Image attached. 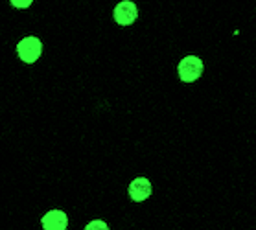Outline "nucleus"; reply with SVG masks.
Returning a JSON list of instances; mask_svg holds the SVG:
<instances>
[{"label": "nucleus", "instance_id": "1", "mask_svg": "<svg viewBox=\"0 0 256 230\" xmlns=\"http://www.w3.org/2000/svg\"><path fill=\"white\" fill-rule=\"evenodd\" d=\"M17 54L20 61L26 64H34L37 59L41 58L42 54V42L37 37L30 35V37H24L20 42L17 44Z\"/></svg>", "mask_w": 256, "mask_h": 230}, {"label": "nucleus", "instance_id": "5", "mask_svg": "<svg viewBox=\"0 0 256 230\" xmlns=\"http://www.w3.org/2000/svg\"><path fill=\"white\" fill-rule=\"evenodd\" d=\"M42 228L44 230H66L68 226V218L61 210H50L42 216L41 219Z\"/></svg>", "mask_w": 256, "mask_h": 230}, {"label": "nucleus", "instance_id": "3", "mask_svg": "<svg viewBox=\"0 0 256 230\" xmlns=\"http://www.w3.org/2000/svg\"><path fill=\"white\" fill-rule=\"evenodd\" d=\"M138 18V10L131 0H122L116 8H114V20L120 26H129Z\"/></svg>", "mask_w": 256, "mask_h": 230}, {"label": "nucleus", "instance_id": "7", "mask_svg": "<svg viewBox=\"0 0 256 230\" xmlns=\"http://www.w3.org/2000/svg\"><path fill=\"white\" fill-rule=\"evenodd\" d=\"M10 2H12V6L24 10V8H30V6H32V2H34V0H10Z\"/></svg>", "mask_w": 256, "mask_h": 230}, {"label": "nucleus", "instance_id": "6", "mask_svg": "<svg viewBox=\"0 0 256 230\" xmlns=\"http://www.w3.org/2000/svg\"><path fill=\"white\" fill-rule=\"evenodd\" d=\"M85 230H109V224L105 223V221H102V219H94V221L87 223Z\"/></svg>", "mask_w": 256, "mask_h": 230}, {"label": "nucleus", "instance_id": "2", "mask_svg": "<svg viewBox=\"0 0 256 230\" xmlns=\"http://www.w3.org/2000/svg\"><path fill=\"white\" fill-rule=\"evenodd\" d=\"M180 81L184 83H192V81L199 80L203 74V61L196 56H186L184 59H180L179 66H177Z\"/></svg>", "mask_w": 256, "mask_h": 230}, {"label": "nucleus", "instance_id": "4", "mask_svg": "<svg viewBox=\"0 0 256 230\" xmlns=\"http://www.w3.org/2000/svg\"><path fill=\"white\" fill-rule=\"evenodd\" d=\"M152 192H153V188H152L150 178L136 177L129 182V197H131V201H134V202L146 201L148 197H152Z\"/></svg>", "mask_w": 256, "mask_h": 230}]
</instances>
